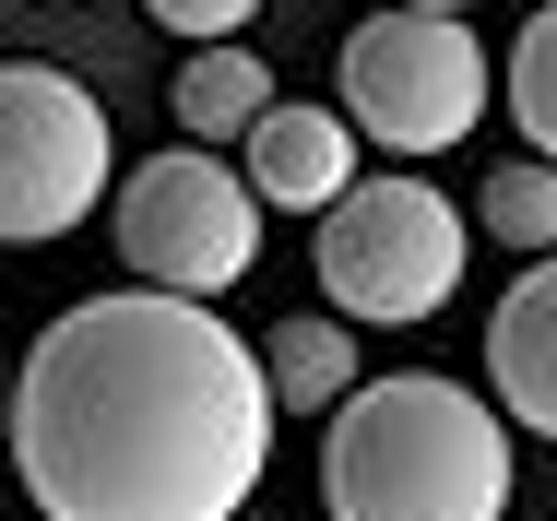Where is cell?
<instances>
[{"mask_svg": "<svg viewBox=\"0 0 557 521\" xmlns=\"http://www.w3.org/2000/svg\"><path fill=\"white\" fill-rule=\"evenodd\" d=\"M0 450L48 521H237L273 462L261 344L214 297H84L24 344Z\"/></svg>", "mask_w": 557, "mask_h": 521, "instance_id": "cell-1", "label": "cell"}, {"mask_svg": "<svg viewBox=\"0 0 557 521\" xmlns=\"http://www.w3.org/2000/svg\"><path fill=\"white\" fill-rule=\"evenodd\" d=\"M333 521H498L510 510V426L462 380H356L321 438Z\"/></svg>", "mask_w": 557, "mask_h": 521, "instance_id": "cell-2", "label": "cell"}, {"mask_svg": "<svg viewBox=\"0 0 557 521\" xmlns=\"http://www.w3.org/2000/svg\"><path fill=\"white\" fill-rule=\"evenodd\" d=\"M474 225L428 190V178H344L333 202H321V297L344 320H380V332H404V320H440L450 285H462V249Z\"/></svg>", "mask_w": 557, "mask_h": 521, "instance_id": "cell-3", "label": "cell"}, {"mask_svg": "<svg viewBox=\"0 0 557 521\" xmlns=\"http://www.w3.org/2000/svg\"><path fill=\"white\" fill-rule=\"evenodd\" d=\"M344 119L380 154H450L486 119V48H474V24L428 12V0L368 12L344 36Z\"/></svg>", "mask_w": 557, "mask_h": 521, "instance_id": "cell-4", "label": "cell"}, {"mask_svg": "<svg viewBox=\"0 0 557 521\" xmlns=\"http://www.w3.org/2000/svg\"><path fill=\"white\" fill-rule=\"evenodd\" d=\"M108 249L166 297H225L261 261V190L225 154H143L108 190Z\"/></svg>", "mask_w": 557, "mask_h": 521, "instance_id": "cell-5", "label": "cell"}, {"mask_svg": "<svg viewBox=\"0 0 557 521\" xmlns=\"http://www.w3.org/2000/svg\"><path fill=\"white\" fill-rule=\"evenodd\" d=\"M108 107L48 60H0V249H60L108 202Z\"/></svg>", "mask_w": 557, "mask_h": 521, "instance_id": "cell-6", "label": "cell"}, {"mask_svg": "<svg viewBox=\"0 0 557 521\" xmlns=\"http://www.w3.org/2000/svg\"><path fill=\"white\" fill-rule=\"evenodd\" d=\"M486 392L510 426L557 438V249H534L522 285L486 309Z\"/></svg>", "mask_w": 557, "mask_h": 521, "instance_id": "cell-7", "label": "cell"}, {"mask_svg": "<svg viewBox=\"0 0 557 521\" xmlns=\"http://www.w3.org/2000/svg\"><path fill=\"white\" fill-rule=\"evenodd\" d=\"M237 142H249V190H261L273 213H321L344 178H356V119H344V107L273 96L249 131H237Z\"/></svg>", "mask_w": 557, "mask_h": 521, "instance_id": "cell-8", "label": "cell"}, {"mask_svg": "<svg viewBox=\"0 0 557 521\" xmlns=\"http://www.w3.org/2000/svg\"><path fill=\"white\" fill-rule=\"evenodd\" d=\"M261 392H273V415H333L344 392H356V332L344 309H297L261 332Z\"/></svg>", "mask_w": 557, "mask_h": 521, "instance_id": "cell-9", "label": "cell"}, {"mask_svg": "<svg viewBox=\"0 0 557 521\" xmlns=\"http://www.w3.org/2000/svg\"><path fill=\"white\" fill-rule=\"evenodd\" d=\"M261 107H273V60H249V36H202L178 60V131L190 142H237Z\"/></svg>", "mask_w": 557, "mask_h": 521, "instance_id": "cell-10", "label": "cell"}, {"mask_svg": "<svg viewBox=\"0 0 557 521\" xmlns=\"http://www.w3.org/2000/svg\"><path fill=\"white\" fill-rule=\"evenodd\" d=\"M474 237L486 249H557V166L546 154H510V166H486V190H474Z\"/></svg>", "mask_w": 557, "mask_h": 521, "instance_id": "cell-11", "label": "cell"}, {"mask_svg": "<svg viewBox=\"0 0 557 521\" xmlns=\"http://www.w3.org/2000/svg\"><path fill=\"white\" fill-rule=\"evenodd\" d=\"M510 119H522V154L557 166V0L522 24V48H510Z\"/></svg>", "mask_w": 557, "mask_h": 521, "instance_id": "cell-12", "label": "cell"}, {"mask_svg": "<svg viewBox=\"0 0 557 521\" xmlns=\"http://www.w3.org/2000/svg\"><path fill=\"white\" fill-rule=\"evenodd\" d=\"M143 12H154L166 36H190V48H202V36H249V12H261V0H143Z\"/></svg>", "mask_w": 557, "mask_h": 521, "instance_id": "cell-13", "label": "cell"}, {"mask_svg": "<svg viewBox=\"0 0 557 521\" xmlns=\"http://www.w3.org/2000/svg\"><path fill=\"white\" fill-rule=\"evenodd\" d=\"M428 12H474V0H428Z\"/></svg>", "mask_w": 557, "mask_h": 521, "instance_id": "cell-14", "label": "cell"}, {"mask_svg": "<svg viewBox=\"0 0 557 521\" xmlns=\"http://www.w3.org/2000/svg\"><path fill=\"white\" fill-rule=\"evenodd\" d=\"M0 404H12V368H0Z\"/></svg>", "mask_w": 557, "mask_h": 521, "instance_id": "cell-15", "label": "cell"}, {"mask_svg": "<svg viewBox=\"0 0 557 521\" xmlns=\"http://www.w3.org/2000/svg\"><path fill=\"white\" fill-rule=\"evenodd\" d=\"M237 521H249V510H237Z\"/></svg>", "mask_w": 557, "mask_h": 521, "instance_id": "cell-16", "label": "cell"}]
</instances>
